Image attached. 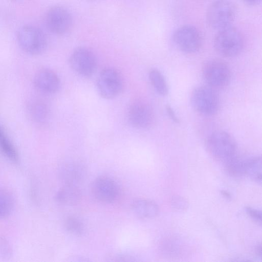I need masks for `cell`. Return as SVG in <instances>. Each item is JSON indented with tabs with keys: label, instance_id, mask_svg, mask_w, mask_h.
Masks as SVG:
<instances>
[{
	"label": "cell",
	"instance_id": "obj_1",
	"mask_svg": "<svg viewBox=\"0 0 262 262\" xmlns=\"http://www.w3.org/2000/svg\"><path fill=\"white\" fill-rule=\"evenodd\" d=\"M205 144L209 154L223 164L237 156L235 141L225 131L213 132L206 139Z\"/></svg>",
	"mask_w": 262,
	"mask_h": 262
},
{
	"label": "cell",
	"instance_id": "obj_2",
	"mask_svg": "<svg viewBox=\"0 0 262 262\" xmlns=\"http://www.w3.org/2000/svg\"><path fill=\"white\" fill-rule=\"evenodd\" d=\"M215 51L226 57L239 55L244 46V38L240 31L232 26L219 30L213 41Z\"/></svg>",
	"mask_w": 262,
	"mask_h": 262
},
{
	"label": "cell",
	"instance_id": "obj_3",
	"mask_svg": "<svg viewBox=\"0 0 262 262\" xmlns=\"http://www.w3.org/2000/svg\"><path fill=\"white\" fill-rule=\"evenodd\" d=\"M18 45L25 52L31 55H39L46 50L48 40L42 30L32 25H24L16 34Z\"/></svg>",
	"mask_w": 262,
	"mask_h": 262
},
{
	"label": "cell",
	"instance_id": "obj_4",
	"mask_svg": "<svg viewBox=\"0 0 262 262\" xmlns=\"http://www.w3.org/2000/svg\"><path fill=\"white\" fill-rule=\"evenodd\" d=\"M236 9L229 0H216L209 6L206 20L212 28L219 30L231 26L234 20Z\"/></svg>",
	"mask_w": 262,
	"mask_h": 262
},
{
	"label": "cell",
	"instance_id": "obj_5",
	"mask_svg": "<svg viewBox=\"0 0 262 262\" xmlns=\"http://www.w3.org/2000/svg\"><path fill=\"white\" fill-rule=\"evenodd\" d=\"M193 108L201 115L210 116L216 114L220 107V98L215 89L209 86L195 88L190 96Z\"/></svg>",
	"mask_w": 262,
	"mask_h": 262
},
{
	"label": "cell",
	"instance_id": "obj_6",
	"mask_svg": "<svg viewBox=\"0 0 262 262\" xmlns=\"http://www.w3.org/2000/svg\"><path fill=\"white\" fill-rule=\"evenodd\" d=\"M202 73L206 83L215 90L226 87L231 79V71L228 65L220 59L206 61L203 65Z\"/></svg>",
	"mask_w": 262,
	"mask_h": 262
},
{
	"label": "cell",
	"instance_id": "obj_7",
	"mask_svg": "<svg viewBox=\"0 0 262 262\" xmlns=\"http://www.w3.org/2000/svg\"><path fill=\"white\" fill-rule=\"evenodd\" d=\"M99 95L110 99L117 96L123 88V80L120 72L113 68H106L99 73L96 82Z\"/></svg>",
	"mask_w": 262,
	"mask_h": 262
},
{
	"label": "cell",
	"instance_id": "obj_8",
	"mask_svg": "<svg viewBox=\"0 0 262 262\" xmlns=\"http://www.w3.org/2000/svg\"><path fill=\"white\" fill-rule=\"evenodd\" d=\"M172 39L177 48L186 53L198 52L203 42L200 31L191 25H185L178 28L173 34Z\"/></svg>",
	"mask_w": 262,
	"mask_h": 262
},
{
	"label": "cell",
	"instance_id": "obj_9",
	"mask_svg": "<svg viewBox=\"0 0 262 262\" xmlns=\"http://www.w3.org/2000/svg\"><path fill=\"white\" fill-rule=\"evenodd\" d=\"M69 63L77 74L84 77L91 76L97 69V59L94 53L86 47H79L71 54Z\"/></svg>",
	"mask_w": 262,
	"mask_h": 262
},
{
	"label": "cell",
	"instance_id": "obj_10",
	"mask_svg": "<svg viewBox=\"0 0 262 262\" xmlns=\"http://www.w3.org/2000/svg\"><path fill=\"white\" fill-rule=\"evenodd\" d=\"M45 23L51 32L57 35H62L71 30L73 20L67 9L62 6H54L47 11Z\"/></svg>",
	"mask_w": 262,
	"mask_h": 262
},
{
	"label": "cell",
	"instance_id": "obj_11",
	"mask_svg": "<svg viewBox=\"0 0 262 262\" xmlns=\"http://www.w3.org/2000/svg\"><path fill=\"white\" fill-rule=\"evenodd\" d=\"M91 192L94 198L102 203L115 202L120 194L118 184L112 178L106 176L96 178L91 184Z\"/></svg>",
	"mask_w": 262,
	"mask_h": 262
},
{
	"label": "cell",
	"instance_id": "obj_12",
	"mask_svg": "<svg viewBox=\"0 0 262 262\" xmlns=\"http://www.w3.org/2000/svg\"><path fill=\"white\" fill-rule=\"evenodd\" d=\"M129 123L138 129L150 128L154 122V113L151 107L147 103L138 101L129 106L127 112Z\"/></svg>",
	"mask_w": 262,
	"mask_h": 262
},
{
	"label": "cell",
	"instance_id": "obj_13",
	"mask_svg": "<svg viewBox=\"0 0 262 262\" xmlns=\"http://www.w3.org/2000/svg\"><path fill=\"white\" fill-rule=\"evenodd\" d=\"M86 172L85 164L77 159L66 160L59 169L60 179L64 184L68 185H77L84 180Z\"/></svg>",
	"mask_w": 262,
	"mask_h": 262
},
{
	"label": "cell",
	"instance_id": "obj_14",
	"mask_svg": "<svg viewBox=\"0 0 262 262\" xmlns=\"http://www.w3.org/2000/svg\"><path fill=\"white\" fill-rule=\"evenodd\" d=\"M33 81L38 90L47 94H54L60 87V80L58 75L48 68L39 70L34 75Z\"/></svg>",
	"mask_w": 262,
	"mask_h": 262
},
{
	"label": "cell",
	"instance_id": "obj_15",
	"mask_svg": "<svg viewBox=\"0 0 262 262\" xmlns=\"http://www.w3.org/2000/svg\"><path fill=\"white\" fill-rule=\"evenodd\" d=\"M130 208L134 214L142 219L155 217L159 212V208L156 203L143 198H138L133 201Z\"/></svg>",
	"mask_w": 262,
	"mask_h": 262
},
{
	"label": "cell",
	"instance_id": "obj_16",
	"mask_svg": "<svg viewBox=\"0 0 262 262\" xmlns=\"http://www.w3.org/2000/svg\"><path fill=\"white\" fill-rule=\"evenodd\" d=\"M81 192L77 185L64 184L57 192L56 200L66 205H74L79 202L81 199Z\"/></svg>",
	"mask_w": 262,
	"mask_h": 262
},
{
	"label": "cell",
	"instance_id": "obj_17",
	"mask_svg": "<svg viewBox=\"0 0 262 262\" xmlns=\"http://www.w3.org/2000/svg\"><path fill=\"white\" fill-rule=\"evenodd\" d=\"M261 165V157H251L243 161L244 174L247 175L253 180L260 184Z\"/></svg>",
	"mask_w": 262,
	"mask_h": 262
},
{
	"label": "cell",
	"instance_id": "obj_18",
	"mask_svg": "<svg viewBox=\"0 0 262 262\" xmlns=\"http://www.w3.org/2000/svg\"><path fill=\"white\" fill-rule=\"evenodd\" d=\"M29 113L32 119L38 123H45L49 117V108L47 105L40 101H33L28 107Z\"/></svg>",
	"mask_w": 262,
	"mask_h": 262
},
{
	"label": "cell",
	"instance_id": "obj_19",
	"mask_svg": "<svg viewBox=\"0 0 262 262\" xmlns=\"http://www.w3.org/2000/svg\"><path fill=\"white\" fill-rule=\"evenodd\" d=\"M0 150L12 162L14 163H17L18 162L19 155L17 151L1 125Z\"/></svg>",
	"mask_w": 262,
	"mask_h": 262
},
{
	"label": "cell",
	"instance_id": "obj_20",
	"mask_svg": "<svg viewBox=\"0 0 262 262\" xmlns=\"http://www.w3.org/2000/svg\"><path fill=\"white\" fill-rule=\"evenodd\" d=\"M14 206L15 200L12 193L7 189L0 187V218L9 216Z\"/></svg>",
	"mask_w": 262,
	"mask_h": 262
},
{
	"label": "cell",
	"instance_id": "obj_21",
	"mask_svg": "<svg viewBox=\"0 0 262 262\" xmlns=\"http://www.w3.org/2000/svg\"><path fill=\"white\" fill-rule=\"evenodd\" d=\"M150 82L156 91L161 96H166L168 92L166 81L160 71L156 69H151L148 73Z\"/></svg>",
	"mask_w": 262,
	"mask_h": 262
},
{
	"label": "cell",
	"instance_id": "obj_22",
	"mask_svg": "<svg viewBox=\"0 0 262 262\" xmlns=\"http://www.w3.org/2000/svg\"><path fill=\"white\" fill-rule=\"evenodd\" d=\"M227 172L233 177H239L244 174L243 161L237 156L224 163Z\"/></svg>",
	"mask_w": 262,
	"mask_h": 262
},
{
	"label": "cell",
	"instance_id": "obj_23",
	"mask_svg": "<svg viewBox=\"0 0 262 262\" xmlns=\"http://www.w3.org/2000/svg\"><path fill=\"white\" fill-rule=\"evenodd\" d=\"M64 226L69 233L75 235H80L84 231L82 222L75 216H68L64 220Z\"/></svg>",
	"mask_w": 262,
	"mask_h": 262
},
{
	"label": "cell",
	"instance_id": "obj_24",
	"mask_svg": "<svg viewBox=\"0 0 262 262\" xmlns=\"http://www.w3.org/2000/svg\"><path fill=\"white\" fill-rule=\"evenodd\" d=\"M170 205L175 211L182 212L187 209L189 207L188 201L179 195H173L170 199Z\"/></svg>",
	"mask_w": 262,
	"mask_h": 262
},
{
	"label": "cell",
	"instance_id": "obj_25",
	"mask_svg": "<svg viewBox=\"0 0 262 262\" xmlns=\"http://www.w3.org/2000/svg\"><path fill=\"white\" fill-rule=\"evenodd\" d=\"M0 254L4 258L9 257L12 254L11 247L4 237H0Z\"/></svg>",
	"mask_w": 262,
	"mask_h": 262
},
{
	"label": "cell",
	"instance_id": "obj_26",
	"mask_svg": "<svg viewBox=\"0 0 262 262\" xmlns=\"http://www.w3.org/2000/svg\"><path fill=\"white\" fill-rule=\"evenodd\" d=\"M245 211L248 215L253 221L259 224L261 223V211L253 208L251 207H246Z\"/></svg>",
	"mask_w": 262,
	"mask_h": 262
},
{
	"label": "cell",
	"instance_id": "obj_27",
	"mask_svg": "<svg viewBox=\"0 0 262 262\" xmlns=\"http://www.w3.org/2000/svg\"><path fill=\"white\" fill-rule=\"evenodd\" d=\"M113 258L112 261H134V257L130 255L126 254H118L115 255L111 257Z\"/></svg>",
	"mask_w": 262,
	"mask_h": 262
},
{
	"label": "cell",
	"instance_id": "obj_28",
	"mask_svg": "<svg viewBox=\"0 0 262 262\" xmlns=\"http://www.w3.org/2000/svg\"><path fill=\"white\" fill-rule=\"evenodd\" d=\"M166 110L169 117L172 120H173V121L175 122L176 123L179 122V120L176 116L174 111L169 105H166Z\"/></svg>",
	"mask_w": 262,
	"mask_h": 262
},
{
	"label": "cell",
	"instance_id": "obj_29",
	"mask_svg": "<svg viewBox=\"0 0 262 262\" xmlns=\"http://www.w3.org/2000/svg\"><path fill=\"white\" fill-rule=\"evenodd\" d=\"M246 3L250 5H256L259 4L261 0H243Z\"/></svg>",
	"mask_w": 262,
	"mask_h": 262
},
{
	"label": "cell",
	"instance_id": "obj_30",
	"mask_svg": "<svg viewBox=\"0 0 262 262\" xmlns=\"http://www.w3.org/2000/svg\"><path fill=\"white\" fill-rule=\"evenodd\" d=\"M256 254L259 256H261V245H258L255 249Z\"/></svg>",
	"mask_w": 262,
	"mask_h": 262
},
{
	"label": "cell",
	"instance_id": "obj_31",
	"mask_svg": "<svg viewBox=\"0 0 262 262\" xmlns=\"http://www.w3.org/2000/svg\"><path fill=\"white\" fill-rule=\"evenodd\" d=\"M221 193L224 196L226 197L227 199H230L231 198V195L230 194L227 192L226 191L223 190L221 191Z\"/></svg>",
	"mask_w": 262,
	"mask_h": 262
}]
</instances>
